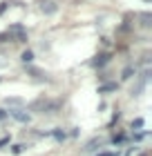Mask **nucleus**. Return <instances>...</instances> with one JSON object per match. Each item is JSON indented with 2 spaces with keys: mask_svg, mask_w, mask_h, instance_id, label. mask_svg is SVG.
<instances>
[{
  "mask_svg": "<svg viewBox=\"0 0 152 156\" xmlns=\"http://www.w3.org/2000/svg\"><path fill=\"white\" fill-rule=\"evenodd\" d=\"M52 136H54V138H58V140H63V138H65V132L56 129V132H52Z\"/></svg>",
  "mask_w": 152,
  "mask_h": 156,
  "instance_id": "11",
  "label": "nucleus"
},
{
  "mask_svg": "<svg viewBox=\"0 0 152 156\" xmlns=\"http://www.w3.org/2000/svg\"><path fill=\"white\" fill-rule=\"evenodd\" d=\"M61 101H38L34 105V109H40V114H54L61 109Z\"/></svg>",
  "mask_w": 152,
  "mask_h": 156,
  "instance_id": "1",
  "label": "nucleus"
},
{
  "mask_svg": "<svg viewBox=\"0 0 152 156\" xmlns=\"http://www.w3.org/2000/svg\"><path fill=\"white\" fill-rule=\"evenodd\" d=\"M5 118H7V112H5V109H0V120H5Z\"/></svg>",
  "mask_w": 152,
  "mask_h": 156,
  "instance_id": "16",
  "label": "nucleus"
},
{
  "mask_svg": "<svg viewBox=\"0 0 152 156\" xmlns=\"http://www.w3.org/2000/svg\"><path fill=\"white\" fill-rule=\"evenodd\" d=\"M132 127H143V118H136L134 123H132Z\"/></svg>",
  "mask_w": 152,
  "mask_h": 156,
  "instance_id": "13",
  "label": "nucleus"
},
{
  "mask_svg": "<svg viewBox=\"0 0 152 156\" xmlns=\"http://www.w3.org/2000/svg\"><path fill=\"white\" fill-rule=\"evenodd\" d=\"M141 20H143V23H141L143 27H150V20H152V16H150V13L146 11V13H141Z\"/></svg>",
  "mask_w": 152,
  "mask_h": 156,
  "instance_id": "6",
  "label": "nucleus"
},
{
  "mask_svg": "<svg viewBox=\"0 0 152 156\" xmlns=\"http://www.w3.org/2000/svg\"><path fill=\"white\" fill-rule=\"evenodd\" d=\"M25 150H27V145H13L11 152H13V154H20V152H25Z\"/></svg>",
  "mask_w": 152,
  "mask_h": 156,
  "instance_id": "10",
  "label": "nucleus"
},
{
  "mask_svg": "<svg viewBox=\"0 0 152 156\" xmlns=\"http://www.w3.org/2000/svg\"><path fill=\"white\" fill-rule=\"evenodd\" d=\"M56 9H58V7H56L54 2H49V0H47V2L43 0V2H40V11L43 13H56Z\"/></svg>",
  "mask_w": 152,
  "mask_h": 156,
  "instance_id": "3",
  "label": "nucleus"
},
{
  "mask_svg": "<svg viewBox=\"0 0 152 156\" xmlns=\"http://www.w3.org/2000/svg\"><path fill=\"white\" fill-rule=\"evenodd\" d=\"M7 116H13L18 123H29V114H25V112H20V109H9Z\"/></svg>",
  "mask_w": 152,
  "mask_h": 156,
  "instance_id": "2",
  "label": "nucleus"
},
{
  "mask_svg": "<svg viewBox=\"0 0 152 156\" xmlns=\"http://www.w3.org/2000/svg\"><path fill=\"white\" fill-rule=\"evenodd\" d=\"M117 89V85H103V87H98V94H103V91H114Z\"/></svg>",
  "mask_w": 152,
  "mask_h": 156,
  "instance_id": "7",
  "label": "nucleus"
},
{
  "mask_svg": "<svg viewBox=\"0 0 152 156\" xmlns=\"http://www.w3.org/2000/svg\"><path fill=\"white\" fill-rule=\"evenodd\" d=\"M98 156H117V152H103V154H98Z\"/></svg>",
  "mask_w": 152,
  "mask_h": 156,
  "instance_id": "14",
  "label": "nucleus"
},
{
  "mask_svg": "<svg viewBox=\"0 0 152 156\" xmlns=\"http://www.w3.org/2000/svg\"><path fill=\"white\" fill-rule=\"evenodd\" d=\"M107 60H110V54H101V56H96V60H92V65L94 67H103Z\"/></svg>",
  "mask_w": 152,
  "mask_h": 156,
  "instance_id": "4",
  "label": "nucleus"
},
{
  "mask_svg": "<svg viewBox=\"0 0 152 156\" xmlns=\"http://www.w3.org/2000/svg\"><path fill=\"white\" fill-rule=\"evenodd\" d=\"M123 140H125V136H123V134H119V136H114V138H112V143L117 145V143H123Z\"/></svg>",
  "mask_w": 152,
  "mask_h": 156,
  "instance_id": "12",
  "label": "nucleus"
},
{
  "mask_svg": "<svg viewBox=\"0 0 152 156\" xmlns=\"http://www.w3.org/2000/svg\"><path fill=\"white\" fill-rule=\"evenodd\" d=\"M7 105H23V98H7Z\"/></svg>",
  "mask_w": 152,
  "mask_h": 156,
  "instance_id": "9",
  "label": "nucleus"
},
{
  "mask_svg": "<svg viewBox=\"0 0 152 156\" xmlns=\"http://www.w3.org/2000/svg\"><path fill=\"white\" fill-rule=\"evenodd\" d=\"M7 143H9V138H0V147H5Z\"/></svg>",
  "mask_w": 152,
  "mask_h": 156,
  "instance_id": "15",
  "label": "nucleus"
},
{
  "mask_svg": "<svg viewBox=\"0 0 152 156\" xmlns=\"http://www.w3.org/2000/svg\"><path fill=\"white\" fill-rule=\"evenodd\" d=\"M20 60H23V62H32V60H34V51H29V49H27V51H23Z\"/></svg>",
  "mask_w": 152,
  "mask_h": 156,
  "instance_id": "5",
  "label": "nucleus"
},
{
  "mask_svg": "<svg viewBox=\"0 0 152 156\" xmlns=\"http://www.w3.org/2000/svg\"><path fill=\"white\" fill-rule=\"evenodd\" d=\"M136 72V69L134 67H125V69H123V78H132V74Z\"/></svg>",
  "mask_w": 152,
  "mask_h": 156,
  "instance_id": "8",
  "label": "nucleus"
}]
</instances>
